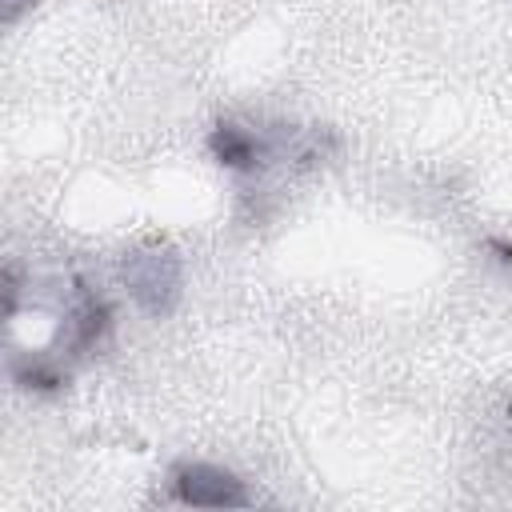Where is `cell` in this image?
Masks as SVG:
<instances>
[{
    "instance_id": "7a4b0ae2",
    "label": "cell",
    "mask_w": 512,
    "mask_h": 512,
    "mask_svg": "<svg viewBox=\"0 0 512 512\" xmlns=\"http://www.w3.org/2000/svg\"><path fill=\"white\" fill-rule=\"evenodd\" d=\"M172 496L192 508H244L248 492L228 468L216 464H176L172 468Z\"/></svg>"
},
{
    "instance_id": "6da1fadb",
    "label": "cell",
    "mask_w": 512,
    "mask_h": 512,
    "mask_svg": "<svg viewBox=\"0 0 512 512\" xmlns=\"http://www.w3.org/2000/svg\"><path fill=\"white\" fill-rule=\"evenodd\" d=\"M124 284L148 316H168L176 308L180 284H184V268H180L176 248H168V244L132 248L124 256Z\"/></svg>"
},
{
    "instance_id": "277c9868",
    "label": "cell",
    "mask_w": 512,
    "mask_h": 512,
    "mask_svg": "<svg viewBox=\"0 0 512 512\" xmlns=\"http://www.w3.org/2000/svg\"><path fill=\"white\" fill-rule=\"evenodd\" d=\"M112 332V308L104 296H96L84 280H76V304L68 312V348L76 356L92 352L104 344V336Z\"/></svg>"
},
{
    "instance_id": "52a82bcc",
    "label": "cell",
    "mask_w": 512,
    "mask_h": 512,
    "mask_svg": "<svg viewBox=\"0 0 512 512\" xmlns=\"http://www.w3.org/2000/svg\"><path fill=\"white\" fill-rule=\"evenodd\" d=\"M488 248H492V252H500V260H504V264H512V244H508V240H488Z\"/></svg>"
},
{
    "instance_id": "5b68a950",
    "label": "cell",
    "mask_w": 512,
    "mask_h": 512,
    "mask_svg": "<svg viewBox=\"0 0 512 512\" xmlns=\"http://www.w3.org/2000/svg\"><path fill=\"white\" fill-rule=\"evenodd\" d=\"M12 376H16V384L36 388V392H56V388L68 384V376L48 356H24V360H16L12 364Z\"/></svg>"
},
{
    "instance_id": "3957f363",
    "label": "cell",
    "mask_w": 512,
    "mask_h": 512,
    "mask_svg": "<svg viewBox=\"0 0 512 512\" xmlns=\"http://www.w3.org/2000/svg\"><path fill=\"white\" fill-rule=\"evenodd\" d=\"M208 148H212L216 164H224V168H232V172H256V168H264L268 160H284V156H288L284 140L260 136V132L240 128V124H232V120H220V124L212 128Z\"/></svg>"
},
{
    "instance_id": "8992f818",
    "label": "cell",
    "mask_w": 512,
    "mask_h": 512,
    "mask_svg": "<svg viewBox=\"0 0 512 512\" xmlns=\"http://www.w3.org/2000/svg\"><path fill=\"white\" fill-rule=\"evenodd\" d=\"M32 4H36V0H4V24H16Z\"/></svg>"
}]
</instances>
